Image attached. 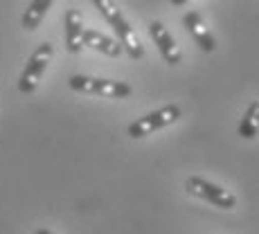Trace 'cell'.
<instances>
[{
	"instance_id": "7c38bea8",
	"label": "cell",
	"mask_w": 259,
	"mask_h": 234,
	"mask_svg": "<svg viewBox=\"0 0 259 234\" xmlns=\"http://www.w3.org/2000/svg\"><path fill=\"white\" fill-rule=\"evenodd\" d=\"M189 3V0H171V5H176V7H181V5H185Z\"/></svg>"
},
{
	"instance_id": "30bf717a",
	"label": "cell",
	"mask_w": 259,
	"mask_h": 234,
	"mask_svg": "<svg viewBox=\"0 0 259 234\" xmlns=\"http://www.w3.org/2000/svg\"><path fill=\"white\" fill-rule=\"evenodd\" d=\"M52 3L54 0H32V5H29L27 9H25V14H23V27L25 29H36L38 25H41L43 21V16L48 14V9L52 7Z\"/></svg>"
},
{
	"instance_id": "7a4b0ae2",
	"label": "cell",
	"mask_w": 259,
	"mask_h": 234,
	"mask_svg": "<svg viewBox=\"0 0 259 234\" xmlns=\"http://www.w3.org/2000/svg\"><path fill=\"white\" fill-rule=\"evenodd\" d=\"M68 86H70L72 90L83 92V95H99V97H111V99H124V97H131L133 95V88L124 81L86 77V74H74V77H70Z\"/></svg>"
},
{
	"instance_id": "8fae6325",
	"label": "cell",
	"mask_w": 259,
	"mask_h": 234,
	"mask_svg": "<svg viewBox=\"0 0 259 234\" xmlns=\"http://www.w3.org/2000/svg\"><path fill=\"white\" fill-rule=\"evenodd\" d=\"M259 133V102H252L248 111L243 113L241 122H239V135L243 140H252Z\"/></svg>"
},
{
	"instance_id": "9c48e42d",
	"label": "cell",
	"mask_w": 259,
	"mask_h": 234,
	"mask_svg": "<svg viewBox=\"0 0 259 234\" xmlns=\"http://www.w3.org/2000/svg\"><path fill=\"white\" fill-rule=\"evenodd\" d=\"M83 45L97 50V52L106 54V57H119L122 54L119 41H113L111 36L97 32V29H83Z\"/></svg>"
},
{
	"instance_id": "277c9868",
	"label": "cell",
	"mask_w": 259,
	"mask_h": 234,
	"mask_svg": "<svg viewBox=\"0 0 259 234\" xmlns=\"http://www.w3.org/2000/svg\"><path fill=\"white\" fill-rule=\"evenodd\" d=\"M178 117H181V106H176V104L162 106V108H158V111L149 113V115L136 119L133 124H128V137H133V140L147 137V135H151L153 131H160V128L174 124Z\"/></svg>"
},
{
	"instance_id": "6da1fadb",
	"label": "cell",
	"mask_w": 259,
	"mask_h": 234,
	"mask_svg": "<svg viewBox=\"0 0 259 234\" xmlns=\"http://www.w3.org/2000/svg\"><path fill=\"white\" fill-rule=\"evenodd\" d=\"M93 5L99 9V14L108 21V25L115 29L122 50H126L131 59H142L144 57V48H142L140 38L136 36L131 23L124 18V14L117 9V5L113 3V0H93Z\"/></svg>"
},
{
	"instance_id": "ba28073f",
	"label": "cell",
	"mask_w": 259,
	"mask_h": 234,
	"mask_svg": "<svg viewBox=\"0 0 259 234\" xmlns=\"http://www.w3.org/2000/svg\"><path fill=\"white\" fill-rule=\"evenodd\" d=\"M66 48L70 54L81 52L83 48V18L79 9L66 12Z\"/></svg>"
},
{
	"instance_id": "4fadbf2b",
	"label": "cell",
	"mask_w": 259,
	"mask_h": 234,
	"mask_svg": "<svg viewBox=\"0 0 259 234\" xmlns=\"http://www.w3.org/2000/svg\"><path fill=\"white\" fill-rule=\"evenodd\" d=\"M34 234H52V232H50V230H36Z\"/></svg>"
},
{
	"instance_id": "8992f818",
	"label": "cell",
	"mask_w": 259,
	"mask_h": 234,
	"mask_svg": "<svg viewBox=\"0 0 259 234\" xmlns=\"http://www.w3.org/2000/svg\"><path fill=\"white\" fill-rule=\"evenodd\" d=\"M149 34H151L153 43L158 45V50H160L162 59L169 63V66H178L183 59L181 54V48L176 45V41H174V36L169 34V29L162 25L160 21H153L151 25H149Z\"/></svg>"
},
{
	"instance_id": "5b68a950",
	"label": "cell",
	"mask_w": 259,
	"mask_h": 234,
	"mask_svg": "<svg viewBox=\"0 0 259 234\" xmlns=\"http://www.w3.org/2000/svg\"><path fill=\"white\" fill-rule=\"evenodd\" d=\"M185 189H187V194L201 198V201L212 203V205L221 207V210H235L237 207L235 194L228 192V189H223V187H219V185H214V182H210V180H205V178H198V176L187 178Z\"/></svg>"
},
{
	"instance_id": "3957f363",
	"label": "cell",
	"mask_w": 259,
	"mask_h": 234,
	"mask_svg": "<svg viewBox=\"0 0 259 234\" xmlns=\"http://www.w3.org/2000/svg\"><path fill=\"white\" fill-rule=\"evenodd\" d=\"M52 54H54L52 43H41V45L32 52L27 66H25V70L21 72V79H18V90L23 95H32L38 88V81H41L43 74H46V68H48L50 59H52Z\"/></svg>"
},
{
	"instance_id": "52a82bcc",
	"label": "cell",
	"mask_w": 259,
	"mask_h": 234,
	"mask_svg": "<svg viewBox=\"0 0 259 234\" xmlns=\"http://www.w3.org/2000/svg\"><path fill=\"white\" fill-rule=\"evenodd\" d=\"M183 25H185L189 36L194 38V43H196L203 52H214V50H217V41H214L210 27H207V23L203 21V16L198 12H187L185 16H183Z\"/></svg>"
}]
</instances>
